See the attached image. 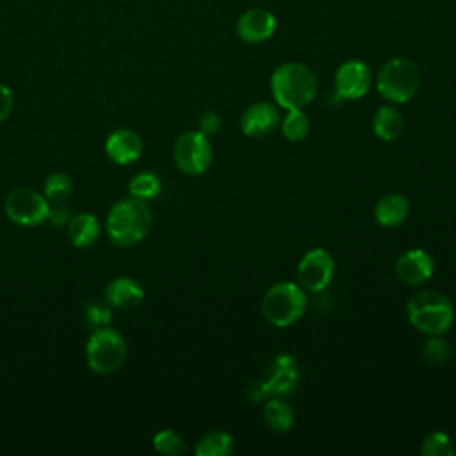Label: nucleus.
Returning a JSON list of instances; mask_svg holds the SVG:
<instances>
[{
	"instance_id": "obj_1",
	"label": "nucleus",
	"mask_w": 456,
	"mask_h": 456,
	"mask_svg": "<svg viewBox=\"0 0 456 456\" xmlns=\"http://www.w3.org/2000/svg\"><path fill=\"white\" fill-rule=\"evenodd\" d=\"M271 93L278 107L285 110L305 109L317 96V78L301 62H283L271 75Z\"/></svg>"
},
{
	"instance_id": "obj_2",
	"label": "nucleus",
	"mask_w": 456,
	"mask_h": 456,
	"mask_svg": "<svg viewBox=\"0 0 456 456\" xmlns=\"http://www.w3.org/2000/svg\"><path fill=\"white\" fill-rule=\"evenodd\" d=\"M151 228V210L144 200L134 196L114 203L107 214L105 230L116 246H135Z\"/></svg>"
},
{
	"instance_id": "obj_3",
	"label": "nucleus",
	"mask_w": 456,
	"mask_h": 456,
	"mask_svg": "<svg viewBox=\"0 0 456 456\" xmlns=\"http://www.w3.org/2000/svg\"><path fill=\"white\" fill-rule=\"evenodd\" d=\"M406 317L410 324L428 335H444L451 330L454 321V306L451 299L440 290H420L406 303Z\"/></svg>"
},
{
	"instance_id": "obj_4",
	"label": "nucleus",
	"mask_w": 456,
	"mask_h": 456,
	"mask_svg": "<svg viewBox=\"0 0 456 456\" xmlns=\"http://www.w3.org/2000/svg\"><path fill=\"white\" fill-rule=\"evenodd\" d=\"M262 315L276 328H287L297 322L306 308V294L299 283H273L262 297Z\"/></svg>"
},
{
	"instance_id": "obj_5",
	"label": "nucleus",
	"mask_w": 456,
	"mask_h": 456,
	"mask_svg": "<svg viewBox=\"0 0 456 456\" xmlns=\"http://www.w3.org/2000/svg\"><path fill=\"white\" fill-rule=\"evenodd\" d=\"M420 87V69L417 64L404 57L388 59L378 71L376 89L378 94L390 103L410 102Z\"/></svg>"
},
{
	"instance_id": "obj_6",
	"label": "nucleus",
	"mask_w": 456,
	"mask_h": 456,
	"mask_svg": "<svg viewBox=\"0 0 456 456\" xmlns=\"http://www.w3.org/2000/svg\"><path fill=\"white\" fill-rule=\"evenodd\" d=\"M86 360L96 374L105 376L119 370L126 360L125 338L109 324L94 328L86 342Z\"/></svg>"
},
{
	"instance_id": "obj_7",
	"label": "nucleus",
	"mask_w": 456,
	"mask_h": 456,
	"mask_svg": "<svg viewBox=\"0 0 456 456\" xmlns=\"http://www.w3.org/2000/svg\"><path fill=\"white\" fill-rule=\"evenodd\" d=\"M212 144L200 130L183 132L173 144V159L176 167L189 176L205 173L212 162Z\"/></svg>"
},
{
	"instance_id": "obj_8",
	"label": "nucleus",
	"mask_w": 456,
	"mask_h": 456,
	"mask_svg": "<svg viewBox=\"0 0 456 456\" xmlns=\"http://www.w3.org/2000/svg\"><path fill=\"white\" fill-rule=\"evenodd\" d=\"M50 201L34 189H14L5 200L7 217L20 226H37L48 219Z\"/></svg>"
},
{
	"instance_id": "obj_9",
	"label": "nucleus",
	"mask_w": 456,
	"mask_h": 456,
	"mask_svg": "<svg viewBox=\"0 0 456 456\" xmlns=\"http://www.w3.org/2000/svg\"><path fill=\"white\" fill-rule=\"evenodd\" d=\"M335 274V260L324 248H314L297 264V281L305 290H324Z\"/></svg>"
},
{
	"instance_id": "obj_10",
	"label": "nucleus",
	"mask_w": 456,
	"mask_h": 456,
	"mask_svg": "<svg viewBox=\"0 0 456 456\" xmlns=\"http://www.w3.org/2000/svg\"><path fill=\"white\" fill-rule=\"evenodd\" d=\"M370 82V68L360 59H349L335 71V93L342 100H358L365 96Z\"/></svg>"
},
{
	"instance_id": "obj_11",
	"label": "nucleus",
	"mask_w": 456,
	"mask_h": 456,
	"mask_svg": "<svg viewBox=\"0 0 456 456\" xmlns=\"http://www.w3.org/2000/svg\"><path fill=\"white\" fill-rule=\"evenodd\" d=\"M237 36L249 45L267 41L276 30V16L264 7H253L244 11L235 23Z\"/></svg>"
},
{
	"instance_id": "obj_12",
	"label": "nucleus",
	"mask_w": 456,
	"mask_h": 456,
	"mask_svg": "<svg viewBox=\"0 0 456 456\" xmlns=\"http://www.w3.org/2000/svg\"><path fill=\"white\" fill-rule=\"evenodd\" d=\"M395 276L404 285H422L433 276V256L420 248L408 249L395 260Z\"/></svg>"
},
{
	"instance_id": "obj_13",
	"label": "nucleus",
	"mask_w": 456,
	"mask_h": 456,
	"mask_svg": "<svg viewBox=\"0 0 456 456\" xmlns=\"http://www.w3.org/2000/svg\"><path fill=\"white\" fill-rule=\"evenodd\" d=\"M280 110L274 103L269 102H256L251 103L240 114V130L244 135L260 139L273 134L280 125Z\"/></svg>"
},
{
	"instance_id": "obj_14",
	"label": "nucleus",
	"mask_w": 456,
	"mask_h": 456,
	"mask_svg": "<svg viewBox=\"0 0 456 456\" xmlns=\"http://www.w3.org/2000/svg\"><path fill=\"white\" fill-rule=\"evenodd\" d=\"M297 381H299V369L296 360L287 353L276 354L267 369V376L264 378V383L271 397L273 395L287 397L296 390Z\"/></svg>"
},
{
	"instance_id": "obj_15",
	"label": "nucleus",
	"mask_w": 456,
	"mask_h": 456,
	"mask_svg": "<svg viewBox=\"0 0 456 456\" xmlns=\"http://www.w3.org/2000/svg\"><path fill=\"white\" fill-rule=\"evenodd\" d=\"M141 151L142 141L139 134L130 128H119L112 132L105 141L107 157L119 166H128L135 162L141 157Z\"/></svg>"
},
{
	"instance_id": "obj_16",
	"label": "nucleus",
	"mask_w": 456,
	"mask_h": 456,
	"mask_svg": "<svg viewBox=\"0 0 456 456\" xmlns=\"http://www.w3.org/2000/svg\"><path fill=\"white\" fill-rule=\"evenodd\" d=\"M144 289L142 285L128 276L114 278L105 287V301L116 310H130L142 303Z\"/></svg>"
},
{
	"instance_id": "obj_17",
	"label": "nucleus",
	"mask_w": 456,
	"mask_h": 456,
	"mask_svg": "<svg viewBox=\"0 0 456 456\" xmlns=\"http://www.w3.org/2000/svg\"><path fill=\"white\" fill-rule=\"evenodd\" d=\"M408 214H410V203L406 196L397 192L381 196L374 207V219L383 228L399 226L401 223H404Z\"/></svg>"
},
{
	"instance_id": "obj_18",
	"label": "nucleus",
	"mask_w": 456,
	"mask_h": 456,
	"mask_svg": "<svg viewBox=\"0 0 456 456\" xmlns=\"http://www.w3.org/2000/svg\"><path fill=\"white\" fill-rule=\"evenodd\" d=\"M100 235V223L91 212H78L68 221V237L75 248H89Z\"/></svg>"
},
{
	"instance_id": "obj_19",
	"label": "nucleus",
	"mask_w": 456,
	"mask_h": 456,
	"mask_svg": "<svg viewBox=\"0 0 456 456\" xmlns=\"http://www.w3.org/2000/svg\"><path fill=\"white\" fill-rule=\"evenodd\" d=\"M262 419L271 431L287 433L292 429L296 415H294V408L283 397L273 395L264 403Z\"/></svg>"
},
{
	"instance_id": "obj_20",
	"label": "nucleus",
	"mask_w": 456,
	"mask_h": 456,
	"mask_svg": "<svg viewBox=\"0 0 456 456\" xmlns=\"http://www.w3.org/2000/svg\"><path fill=\"white\" fill-rule=\"evenodd\" d=\"M404 130L403 114L392 105H381L372 116V132L381 141H395Z\"/></svg>"
},
{
	"instance_id": "obj_21",
	"label": "nucleus",
	"mask_w": 456,
	"mask_h": 456,
	"mask_svg": "<svg viewBox=\"0 0 456 456\" xmlns=\"http://www.w3.org/2000/svg\"><path fill=\"white\" fill-rule=\"evenodd\" d=\"M233 447H235V444H233V438L230 433L214 429V431L205 433L198 440L194 452H196V456H228V454H232Z\"/></svg>"
},
{
	"instance_id": "obj_22",
	"label": "nucleus",
	"mask_w": 456,
	"mask_h": 456,
	"mask_svg": "<svg viewBox=\"0 0 456 456\" xmlns=\"http://www.w3.org/2000/svg\"><path fill=\"white\" fill-rule=\"evenodd\" d=\"M280 128L287 141L299 142L310 132V118L303 112V109L287 110L285 118L280 121Z\"/></svg>"
},
{
	"instance_id": "obj_23",
	"label": "nucleus",
	"mask_w": 456,
	"mask_h": 456,
	"mask_svg": "<svg viewBox=\"0 0 456 456\" xmlns=\"http://www.w3.org/2000/svg\"><path fill=\"white\" fill-rule=\"evenodd\" d=\"M160 178L155 173L150 171H142L137 173L135 176H132V180L128 182V192L130 196L137 198V200H151L155 196L160 194Z\"/></svg>"
},
{
	"instance_id": "obj_24",
	"label": "nucleus",
	"mask_w": 456,
	"mask_h": 456,
	"mask_svg": "<svg viewBox=\"0 0 456 456\" xmlns=\"http://www.w3.org/2000/svg\"><path fill=\"white\" fill-rule=\"evenodd\" d=\"M153 449L166 456H180L187 451V445L175 429H162L153 436Z\"/></svg>"
},
{
	"instance_id": "obj_25",
	"label": "nucleus",
	"mask_w": 456,
	"mask_h": 456,
	"mask_svg": "<svg viewBox=\"0 0 456 456\" xmlns=\"http://www.w3.org/2000/svg\"><path fill=\"white\" fill-rule=\"evenodd\" d=\"M419 451L422 456H454V452H456L451 436L444 431L429 433L424 438Z\"/></svg>"
},
{
	"instance_id": "obj_26",
	"label": "nucleus",
	"mask_w": 456,
	"mask_h": 456,
	"mask_svg": "<svg viewBox=\"0 0 456 456\" xmlns=\"http://www.w3.org/2000/svg\"><path fill=\"white\" fill-rule=\"evenodd\" d=\"M73 183L71 178L64 173H52L45 180V198L50 203H64L71 194Z\"/></svg>"
},
{
	"instance_id": "obj_27",
	"label": "nucleus",
	"mask_w": 456,
	"mask_h": 456,
	"mask_svg": "<svg viewBox=\"0 0 456 456\" xmlns=\"http://www.w3.org/2000/svg\"><path fill=\"white\" fill-rule=\"evenodd\" d=\"M84 319L93 330L100 326H107L112 321V306L107 301H100L93 297L84 305Z\"/></svg>"
},
{
	"instance_id": "obj_28",
	"label": "nucleus",
	"mask_w": 456,
	"mask_h": 456,
	"mask_svg": "<svg viewBox=\"0 0 456 456\" xmlns=\"http://www.w3.org/2000/svg\"><path fill=\"white\" fill-rule=\"evenodd\" d=\"M422 356L426 362H429L431 365H440L445 363L451 356V347L449 344L442 338V335H433L426 340V344L422 346Z\"/></svg>"
},
{
	"instance_id": "obj_29",
	"label": "nucleus",
	"mask_w": 456,
	"mask_h": 456,
	"mask_svg": "<svg viewBox=\"0 0 456 456\" xmlns=\"http://www.w3.org/2000/svg\"><path fill=\"white\" fill-rule=\"evenodd\" d=\"M221 125H223V121H221L219 114L214 112V110H205V112L200 116V121H198L200 132L205 134L207 137L217 134V132L221 130Z\"/></svg>"
},
{
	"instance_id": "obj_30",
	"label": "nucleus",
	"mask_w": 456,
	"mask_h": 456,
	"mask_svg": "<svg viewBox=\"0 0 456 456\" xmlns=\"http://www.w3.org/2000/svg\"><path fill=\"white\" fill-rule=\"evenodd\" d=\"M269 397H271V394H269L264 379L253 381L248 387V401H251V403H265Z\"/></svg>"
},
{
	"instance_id": "obj_31",
	"label": "nucleus",
	"mask_w": 456,
	"mask_h": 456,
	"mask_svg": "<svg viewBox=\"0 0 456 456\" xmlns=\"http://www.w3.org/2000/svg\"><path fill=\"white\" fill-rule=\"evenodd\" d=\"M12 91L0 82V123L5 121L12 110Z\"/></svg>"
},
{
	"instance_id": "obj_32",
	"label": "nucleus",
	"mask_w": 456,
	"mask_h": 456,
	"mask_svg": "<svg viewBox=\"0 0 456 456\" xmlns=\"http://www.w3.org/2000/svg\"><path fill=\"white\" fill-rule=\"evenodd\" d=\"M46 221H50L53 226H64L69 221V214H68L66 207H62V203H53V205H50Z\"/></svg>"
}]
</instances>
